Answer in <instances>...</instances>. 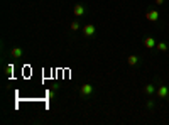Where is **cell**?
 Listing matches in <instances>:
<instances>
[{"mask_svg":"<svg viewBox=\"0 0 169 125\" xmlns=\"http://www.w3.org/2000/svg\"><path fill=\"white\" fill-rule=\"evenodd\" d=\"M83 34H85V36H93V34H95V26H91V24H88V26H85V27H83Z\"/></svg>","mask_w":169,"mask_h":125,"instance_id":"obj_5","label":"cell"},{"mask_svg":"<svg viewBox=\"0 0 169 125\" xmlns=\"http://www.w3.org/2000/svg\"><path fill=\"white\" fill-rule=\"evenodd\" d=\"M127 63H129V66H135V64L139 63V58L132 54V56H129V58H127Z\"/></svg>","mask_w":169,"mask_h":125,"instance_id":"obj_9","label":"cell"},{"mask_svg":"<svg viewBox=\"0 0 169 125\" xmlns=\"http://www.w3.org/2000/svg\"><path fill=\"white\" fill-rule=\"evenodd\" d=\"M156 44H157V42H156V39H154V37H146V39H144V46H146L147 49L156 48Z\"/></svg>","mask_w":169,"mask_h":125,"instance_id":"obj_4","label":"cell"},{"mask_svg":"<svg viewBox=\"0 0 169 125\" xmlns=\"http://www.w3.org/2000/svg\"><path fill=\"white\" fill-rule=\"evenodd\" d=\"M146 19L149 20V22H156V20L159 19V12H157V10H149V12L146 14Z\"/></svg>","mask_w":169,"mask_h":125,"instance_id":"obj_1","label":"cell"},{"mask_svg":"<svg viewBox=\"0 0 169 125\" xmlns=\"http://www.w3.org/2000/svg\"><path fill=\"white\" fill-rule=\"evenodd\" d=\"M73 12H74V15H76V17H81V15L85 14V7L78 3V5H74V9H73Z\"/></svg>","mask_w":169,"mask_h":125,"instance_id":"obj_6","label":"cell"},{"mask_svg":"<svg viewBox=\"0 0 169 125\" xmlns=\"http://www.w3.org/2000/svg\"><path fill=\"white\" fill-rule=\"evenodd\" d=\"M71 29L78 30V29H80V24H78V22H71Z\"/></svg>","mask_w":169,"mask_h":125,"instance_id":"obj_12","label":"cell"},{"mask_svg":"<svg viewBox=\"0 0 169 125\" xmlns=\"http://www.w3.org/2000/svg\"><path fill=\"white\" fill-rule=\"evenodd\" d=\"M10 54H12V58L19 59V58H22V49H19V48H14L12 51H10Z\"/></svg>","mask_w":169,"mask_h":125,"instance_id":"obj_7","label":"cell"},{"mask_svg":"<svg viewBox=\"0 0 169 125\" xmlns=\"http://www.w3.org/2000/svg\"><path fill=\"white\" fill-rule=\"evenodd\" d=\"M12 71H14V64H9V66L5 68V73H7L9 76H10V75H12Z\"/></svg>","mask_w":169,"mask_h":125,"instance_id":"obj_11","label":"cell"},{"mask_svg":"<svg viewBox=\"0 0 169 125\" xmlns=\"http://www.w3.org/2000/svg\"><path fill=\"white\" fill-rule=\"evenodd\" d=\"M80 91H81V95L88 96V95H91V93H93V86H91V85H88V83H86V85H83V86L80 88Z\"/></svg>","mask_w":169,"mask_h":125,"instance_id":"obj_3","label":"cell"},{"mask_svg":"<svg viewBox=\"0 0 169 125\" xmlns=\"http://www.w3.org/2000/svg\"><path fill=\"white\" fill-rule=\"evenodd\" d=\"M162 2H164V0H156V5H161Z\"/></svg>","mask_w":169,"mask_h":125,"instance_id":"obj_13","label":"cell"},{"mask_svg":"<svg viewBox=\"0 0 169 125\" xmlns=\"http://www.w3.org/2000/svg\"><path fill=\"white\" fill-rule=\"evenodd\" d=\"M156 48L164 52V51H168V44H166V42H159V44H156Z\"/></svg>","mask_w":169,"mask_h":125,"instance_id":"obj_10","label":"cell"},{"mask_svg":"<svg viewBox=\"0 0 169 125\" xmlns=\"http://www.w3.org/2000/svg\"><path fill=\"white\" fill-rule=\"evenodd\" d=\"M156 93H157L159 98H166V96L169 95V88L168 86H159L157 90H156Z\"/></svg>","mask_w":169,"mask_h":125,"instance_id":"obj_2","label":"cell"},{"mask_svg":"<svg viewBox=\"0 0 169 125\" xmlns=\"http://www.w3.org/2000/svg\"><path fill=\"white\" fill-rule=\"evenodd\" d=\"M156 90H157V88L154 86V85H146L144 93H146V95H152V93H156Z\"/></svg>","mask_w":169,"mask_h":125,"instance_id":"obj_8","label":"cell"}]
</instances>
